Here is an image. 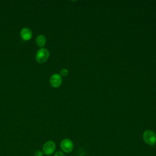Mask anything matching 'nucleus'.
<instances>
[{"label":"nucleus","mask_w":156,"mask_h":156,"mask_svg":"<svg viewBox=\"0 0 156 156\" xmlns=\"http://www.w3.org/2000/svg\"><path fill=\"white\" fill-rule=\"evenodd\" d=\"M55 147L53 141H48L43 146V152L46 155H51L55 151Z\"/></svg>","instance_id":"obj_4"},{"label":"nucleus","mask_w":156,"mask_h":156,"mask_svg":"<svg viewBox=\"0 0 156 156\" xmlns=\"http://www.w3.org/2000/svg\"><path fill=\"white\" fill-rule=\"evenodd\" d=\"M68 74V71L66 68H63L60 71V76H66Z\"/></svg>","instance_id":"obj_8"},{"label":"nucleus","mask_w":156,"mask_h":156,"mask_svg":"<svg viewBox=\"0 0 156 156\" xmlns=\"http://www.w3.org/2000/svg\"><path fill=\"white\" fill-rule=\"evenodd\" d=\"M143 139L148 145L153 146L156 144V134L152 130H146L143 133Z\"/></svg>","instance_id":"obj_1"},{"label":"nucleus","mask_w":156,"mask_h":156,"mask_svg":"<svg viewBox=\"0 0 156 156\" xmlns=\"http://www.w3.org/2000/svg\"><path fill=\"white\" fill-rule=\"evenodd\" d=\"M49 82L51 85L54 88L59 87L62 83V78L60 74H54L50 77Z\"/></svg>","instance_id":"obj_5"},{"label":"nucleus","mask_w":156,"mask_h":156,"mask_svg":"<svg viewBox=\"0 0 156 156\" xmlns=\"http://www.w3.org/2000/svg\"><path fill=\"white\" fill-rule=\"evenodd\" d=\"M54 156H65V154L62 151H57Z\"/></svg>","instance_id":"obj_10"},{"label":"nucleus","mask_w":156,"mask_h":156,"mask_svg":"<svg viewBox=\"0 0 156 156\" xmlns=\"http://www.w3.org/2000/svg\"><path fill=\"white\" fill-rule=\"evenodd\" d=\"M43 152L40 151H37L34 154V156H43Z\"/></svg>","instance_id":"obj_9"},{"label":"nucleus","mask_w":156,"mask_h":156,"mask_svg":"<svg viewBox=\"0 0 156 156\" xmlns=\"http://www.w3.org/2000/svg\"><path fill=\"white\" fill-rule=\"evenodd\" d=\"M20 36L23 40L28 41L32 38V30L28 27H24L20 31Z\"/></svg>","instance_id":"obj_6"},{"label":"nucleus","mask_w":156,"mask_h":156,"mask_svg":"<svg viewBox=\"0 0 156 156\" xmlns=\"http://www.w3.org/2000/svg\"><path fill=\"white\" fill-rule=\"evenodd\" d=\"M49 57V52L46 48L38 49L35 55V59L39 63H43L48 60Z\"/></svg>","instance_id":"obj_2"},{"label":"nucleus","mask_w":156,"mask_h":156,"mask_svg":"<svg viewBox=\"0 0 156 156\" xmlns=\"http://www.w3.org/2000/svg\"><path fill=\"white\" fill-rule=\"evenodd\" d=\"M46 37L43 35H40L36 38V43L39 47H43L46 44Z\"/></svg>","instance_id":"obj_7"},{"label":"nucleus","mask_w":156,"mask_h":156,"mask_svg":"<svg viewBox=\"0 0 156 156\" xmlns=\"http://www.w3.org/2000/svg\"><path fill=\"white\" fill-rule=\"evenodd\" d=\"M60 147L64 152L69 153L73 151L74 144L70 139L65 138L63 139L60 142Z\"/></svg>","instance_id":"obj_3"}]
</instances>
